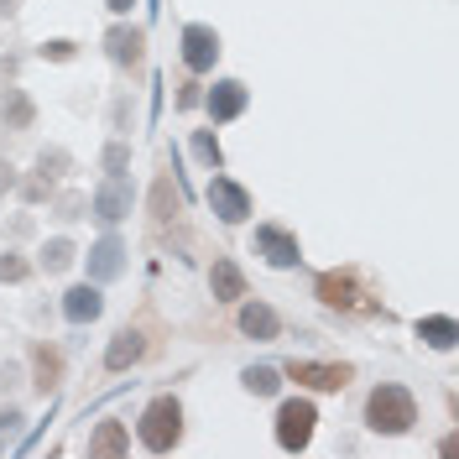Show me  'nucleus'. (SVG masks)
<instances>
[{
    "label": "nucleus",
    "instance_id": "f257e3e1",
    "mask_svg": "<svg viewBox=\"0 0 459 459\" xmlns=\"http://www.w3.org/2000/svg\"><path fill=\"white\" fill-rule=\"evenodd\" d=\"M366 423H371L376 433H407L412 423H418V402H412V392L407 386H376L371 397H366Z\"/></svg>",
    "mask_w": 459,
    "mask_h": 459
},
{
    "label": "nucleus",
    "instance_id": "f03ea898",
    "mask_svg": "<svg viewBox=\"0 0 459 459\" xmlns=\"http://www.w3.org/2000/svg\"><path fill=\"white\" fill-rule=\"evenodd\" d=\"M178 433H183V407H178V397H157L142 412V423H136V438H142V449H152V455H168L172 444H178Z\"/></svg>",
    "mask_w": 459,
    "mask_h": 459
},
{
    "label": "nucleus",
    "instance_id": "7ed1b4c3",
    "mask_svg": "<svg viewBox=\"0 0 459 459\" xmlns=\"http://www.w3.org/2000/svg\"><path fill=\"white\" fill-rule=\"evenodd\" d=\"M318 298H324L329 308H340V314H376V308H381L371 292L360 287L355 272H324V277H318Z\"/></svg>",
    "mask_w": 459,
    "mask_h": 459
},
{
    "label": "nucleus",
    "instance_id": "20e7f679",
    "mask_svg": "<svg viewBox=\"0 0 459 459\" xmlns=\"http://www.w3.org/2000/svg\"><path fill=\"white\" fill-rule=\"evenodd\" d=\"M314 423H318V412H314V402L308 397L282 402V412H277V444H282V449H308Z\"/></svg>",
    "mask_w": 459,
    "mask_h": 459
},
{
    "label": "nucleus",
    "instance_id": "39448f33",
    "mask_svg": "<svg viewBox=\"0 0 459 459\" xmlns=\"http://www.w3.org/2000/svg\"><path fill=\"white\" fill-rule=\"evenodd\" d=\"M287 376H292L298 386H314V392H340V386H350V381H355V371H350V366H318V360H292V366H287Z\"/></svg>",
    "mask_w": 459,
    "mask_h": 459
},
{
    "label": "nucleus",
    "instance_id": "423d86ee",
    "mask_svg": "<svg viewBox=\"0 0 459 459\" xmlns=\"http://www.w3.org/2000/svg\"><path fill=\"white\" fill-rule=\"evenodd\" d=\"M209 209H214L225 225H240V220L251 214V194H246L240 183H230V178H214V183H209Z\"/></svg>",
    "mask_w": 459,
    "mask_h": 459
},
{
    "label": "nucleus",
    "instance_id": "0eeeda50",
    "mask_svg": "<svg viewBox=\"0 0 459 459\" xmlns=\"http://www.w3.org/2000/svg\"><path fill=\"white\" fill-rule=\"evenodd\" d=\"M214 57H220V37H214V27H188L183 31V63H188L194 74H209Z\"/></svg>",
    "mask_w": 459,
    "mask_h": 459
},
{
    "label": "nucleus",
    "instance_id": "6e6552de",
    "mask_svg": "<svg viewBox=\"0 0 459 459\" xmlns=\"http://www.w3.org/2000/svg\"><path fill=\"white\" fill-rule=\"evenodd\" d=\"M256 256H266L272 261V266H298V240H292V235H287L282 225H261L256 230Z\"/></svg>",
    "mask_w": 459,
    "mask_h": 459
},
{
    "label": "nucleus",
    "instance_id": "1a4fd4ad",
    "mask_svg": "<svg viewBox=\"0 0 459 459\" xmlns=\"http://www.w3.org/2000/svg\"><path fill=\"white\" fill-rule=\"evenodd\" d=\"M120 266H126V246H120L115 235H105V240L89 251V277H94V282H110V277H120Z\"/></svg>",
    "mask_w": 459,
    "mask_h": 459
},
{
    "label": "nucleus",
    "instance_id": "9d476101",
    "mask_svg": "<svg viewBox=\"0 0 459 459\" xmlns=\"http://www.w3.org/2000/svg\"><path fill=\"white\" fill-rule=\"evenodd\" d=\"M146 355V340H142V329H120L110 340V350H105V371H126V366H136Z\"/></svg>",
    "mask_w": 459,
    "mask_h": 459
},
{
    "label": "nucleus",
    "instance_id": "9b49d317",
    "mask_svg": "<svg viewBox=\"0 0 459 459\" xmlns=\"http://www.w3.org/2000/svg\"><path fill=\"white\" fill-rule=\"evenodd\" d=\"M94 214L105 220V225H115V220H126L131 214V188L120 183V178H110L100 194H94Z\"/></svg>",
    "mask_w": 459,
    "mask_h": 459
},
{
    "label": "nucleus",
    "instance_id": "f8f14e48",
    "mask_svg": "<svg viewBox=\"0 0 459 459\" xmlns=\"http://www.w3.org/2000/svg\"><path fill=\"white\" fill-rule=\"evenodd\" d=\"M31 371H37V392L48 397L57 381H63V355H57L53 344H31Z\"/></svg>",
    "mask_w": 459,
    "mask_h": 459
},
{
    "label": "nucleus",
    "instance_id": "ddd939ff",
    "mask_svg": "<svg viewBox=\"0 0 459 459\" xmlns=\"http://www.w3.org/2000/svg\"><path fill=\"white\" fill-rule=\"evenodd\" d=\"M240 334H251V340H277V334H282V318L272 314L266 303H251V308H240Z\"/></svg>",
    "mask_w": 459,
    "mask_h": 459
},
{
    "label": "nucleus",
    "instance_id": "4468645a",
    "mask_svg": "<svg viewBox=\"0 0 459 459\" xmlns=\"http://www.w3.org/2000/svg\"><path fill=\"white\" fill-rule=\"evenodd\" d=\"M100 308H105V298H100V287H74L68 298H63V314L74 318V324H94L100 318Z\"/></svg>",
    "mask_w": 459,
    "mask_h": 459
},
{
    "label": "nucleus",
    "instance_id": "2eb2a0df",
    "mask_svg": "<svg viewBox=\"0 0 459 459\" xmlns=\"http://www.w3.org/2000/svg\"><path fill=\"white\" fill-rule=\"evenodd\" d=\"M105 48H110L115 63H126V68H136L142 63V48H146V37L136 27H115L110 37H105Z\"/></svg>",
    "mask_w": 459,
    "mask_h": 459
},
{
    "label": "nucleus",
    "instance_id": "dca6fc26",
    "mask_svg": "<svg viewBox=\"0 0 459 459\" xmlns=\"http://www.w3.org/2000/svg\"><path fill=\"white\" fill-rule=\"evenodd\" d=\"M240 110H246V84H235V79L214 84V94H209V115H214V120H235Z\"/></svg>",
    "mask_w": 459,
    "mask_h": 459
},
{
    "label": "nucleus",
    "instance_id": "f3484780",
    "mask_svg": "<svg viewBox=\"0 0 459 459\" xmlns=\"http://www.w3.org/2000/svg\"><path fill=\"white\" fill-rule=\"evenodd\" d=\"M209 287H214V298H220V303H235V298H246V277H240V266H235V261H214V272H209Z\"/></svg>",
    "mask_w": 459,
    "mask_h": 459
},
{
    "label": "nucleus",
    "instance_id": "a211bd4d",
    "mask_svg": "<svg viewBox=\"0 0 459 459\" xmlns=\"http://www.w3.org/2000/svg\"><path fill=\"white\" fill-rule=\"evenodd\" d=\"M0 115H5V131H27L31 126V100L22 94V89H5V105H0Z\"/></svg>",
    "mask_w": 459,
    "mask_h": 459
},
{
    "label": "nucleus",
    "instance_id": "6ab92c4d",
    "mask_svg": "<svg viewBox=\"0 0 459 459\" xmlns=\"http://www.w3.org/2000/svg\"><path fill=\"white\" fill-rule=\"evenodd\" d=\"M89 455H100V459L126 455V429H120V423H100V433L89 438Z\"/></svg>",
    "mask_w": 459,
    "mask_h": 459
},
{
    "label": "nucleus",
    "instance_id": "aec40b11",
    "mask_svg": "<svg viewBox=\"0 0 459 459\" xmlns=\"http://www.w3.org/2000/svg\"><path fill=\"white\" fill-rule=\"evenodd\" d=\"M418 340H429L433 350H449L459 340V329H455V318H423L418 324Z\"/></svg>",
    "mask_w": 459,
    "mask_h": 459
},
{
    "label": "nucleus",
    "instance_id": "412c9836",
    "mask_svg": "<svg viewBox=\"0 0 459 459\" xmlns=\"http://www.w3.org/2000/svg\"><path fill=\"white\" fill-rule=\"evenodd\" d=\"M246 381V392H256V397H272L277 386H282V371H272V366H251V371L240 376Z\"/></svg>",
    "mask_w": 459,
    "mask_h": 459
},
{
    "label": "nucleus",
    "instance_id": "4be33fe9",
    "mask_svg": "<svg viewBox=\"0 0 459 459\" xmlns=\"http://www.w3.org/2000/svg\"><path fill=\"white\" fill-rule=\"evenodd\" d=\"M42 266H48V272H68V266H74V240H53V246L42 251Z\"/></svg>",
    "mask_w": 459,
    "mask_h": 459
},
{
    "label": "nucleus",
    "instance_id": "5701e85b",
    "mask_svg": "<svg viewBox=\"0 0 459 459\" xmlns=\"http://www.w3.org/2000/svg\"><path fill=\"white\" fill-rule=\"evenodd\" d=\"M63 172H68V152H42V157H37V178H48V183H53V178H63Z\"/></svg>",
    "mask_w": 459,
    "mask_h": 459
},
{
    "label": "nucleus",
    "instance_id": "b1692460",
    "mask_svg": "<svg viewBox=\"0 0 459 459\" xmlns=\"http://www.w3.org/2000/svg\"><path fill=\"white\" fill-rule=\"evenodd\" d=\"M31 261L27 256H0V282H27Z\"/></svg>",
    "mask_w": 459,
    "mask_h": 459
},
{
    "label": "nucleus",
    "instance_id": "393cba45",
    "mask_svg": "<svg viewBox=\"0 0 459 459\" xmlns=\"http://www.w3.org/2000/svg\"><path fill=\"white\" fill-rule=\"evenodd\" d=\"M84 209H89L84 194H68V199H57V220H79Z\"/></svg>",
    "mask_w": 459,
    "mask_h": 459
},
{
    "label": "nucleus",
    "instance_id": "a878e982",
    "mask_svg": "<svg viewBox=\"0 0 459 459\" xmlns=\"http://www.w3.org/2000/svg\"><path fill=\"white\" fill-rule=\"evenodd\" d=\"M194 152H199L204 162H214V168H220V142H214L209 131H199V136H194Z\"/></svg>",
    "mask_w": 459,
    "mask_h": 459
},
{
    "label": "nucleus",
    "instance_id": "bb28decb",
    "mask_svg": "<svg viewBox=\"0 0 459 459\" xmlns=\"http://www.w3.org/2000/svg\"><path fill=\"white\" fill-rule=\"evenodd\" d=\"M126 162H131V152H126V146H110V152H105V172H110V178H120Z\"/></svg>",
    "mask_w": 459,
    "mask_h": 459
},
{
    "label": "nucleus",
    "instance_id": "cd10ccee",
    "mask_svg": "<svg viewBox=\"0 0 459 459\" xmlns=\"http://www.w3.org/2000/svg\"><path fill=\"white\" fill-rule=\"evenodd\" d=\"M42 57H53V63H68V57H74V42H63V37H57V42H48V48H42Z\"/></svg>",
    "mask_w": 459,
    "mask_h": 459
},
{
    "label": "nucleus",
    "instance_id": "c85d7f7f",
    "mask_svg": "<svg viewBox=\"0 0 459 459\" xmlns=\"http://www.w3.org/2000/svg\"><path fill=\"white\" fill-rule=\"evenodd\" d=\"M11 183H16V172H11V168H5V162H0V194H5Z\"/></svg>",
    "mask_w": 459,
    "mask_h": 459
},
{
    "label": "nucleus",
    "instance_id": "c756f323",
    "mask_svg": "<svg viewBox=\"0 0 459 459\" xmlns=\"http://www.w3.org/2000/svg\"><path fill=\"white\" fill-rule=\"evenodd\" d=\"M16 5H22V0H0V16H16Z\"/></svg>",
    "mask_w": 459,
    "mask_h": 459
},
{
    "label": "nucleus",
    "instance_id": "7c9ffc66",
    "mask_svg": "<svg viewBox=\"0 0 459 459\" xmlns=\"http://www.w3.org/2000/svg\"><path fill=\"white\" fill-rule=\"evenodd\" d=\"M105 5H110V11H131V5H136V0H105Z\"/></svg>",
    "mask_w": 459,
    "mask_h": 459
}]
</instances>
